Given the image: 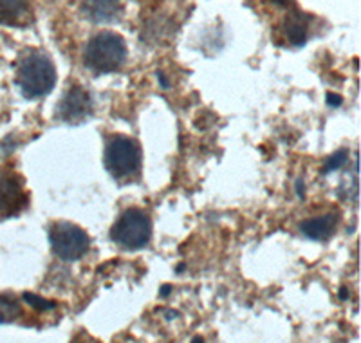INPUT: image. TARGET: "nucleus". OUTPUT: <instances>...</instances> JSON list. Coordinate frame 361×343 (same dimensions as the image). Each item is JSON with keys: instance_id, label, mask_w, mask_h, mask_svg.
<instances>
[{"instance_id": "nucleus-1", "label": "nucleus", "mask_w": 361, "mask_h": 343, "mask_svg": "<svg viewBox=\"0 0 361 343\" xmlns=\"http://www.w3.org/2000/svg\"><path fill=\"white\" fill-rule=\"evenodd\" d=\"M17 85L25 100L44 98L56 85V69L49 56L42 51L29 49L18 60Z\"/></svg>"}, {"instance_id": "nucleus-2", "label": "nucleus", "mask_w": 361, "mask_h": 343, "mask_svg": "<svg viewBox=\"0 0 361 343\" xmlns=\"http://www.w3.org/2000/svg\"><path fill=\"white\" fill-rule=\"evenodd\" d=\"M105 168L112 179L118 183H128L140 176L143 155L141 147L135 139L123 134H114L107 139L105 145Z\"/></svg>"}, {"instance_id": "nucleus-3", "label": "nucleus", "mask_w": 361, "mask_h": 343, "mask_svg": "<svg viewBox=\"0 0 361 343\" xmlns=\"http://www.w3.org/2000/svg\"><path fill=\"white\" fill-rule=\"evenodd\" d=\"M127 60V44L114 31H102L85 45L83 61L92 73L109 74L118 71Z\"/></svg>"}, {"instance_id": "nucleus-4", "label": "nucleus", "mask_w": 361, "mask_h": 343, "mask_svg": "<svg viewBox=\"0 0 361 343\" xmlns=\"http://www.w3.org/2000/svg\"><path fill=\"white\" fill-rule=\"evenodd\" d=\"M111 239L127 251L145 248L152 239V221L145 210L127 208L112 224Z\"/></svg>"}, {"instance_id": "nucleus-5", "label": "nucleus", "mask_w": 361, "mask_h": 343, "mask_svg": "<svg viewBox=\"0 0 361 343\" xmlns=\"http://www.w3.org/2000/svg\"><path fill=\"white\" fill-rule=\"evenodd\" d=\"M49 242L53 253L63 262L80 260L89 251L90 237L85 229L73 222L60 221L49 228Z\"/></svg>"}, {"instance_id": "nucleus-6", "label": "nucleus", "mask_w": 361, "mask_h": 343, "mask_svg": "<svg viewBox=\"0 0 361 343\" xmlns=\"http://www.w3.org/2000/svg\"><path fill=\"white\" fill-rule=\"evenodd\" d=\"M90 114H92V100L89 92L80 85L71 87L56 105V118L71 125L85 121Z\"/></svg>"}, {"instance_id": "nucleus-7", "label": "nucleus", "mask_w": 361, "mask_h": 343, "mask_svg": "<svg viewBox=\"0 0 361 343\" xmlns=\"http://www.w3.org/2000/svg\"><path fill=\"white\" fill-rule=\"evenodd\" d=\"M309 20H311V17H309L307 13L302 11H293L289 13L288 17L283 18L282 33L289 45L300 47V45H304L305 42H307Z\"/></svg>"}, {"instance_id": "nucleus-8", "label": "nucleus", "mask_w": 361, "mask_h": 343, "mask_svg": "<svg viewBox=\"0 0 361 343\" xmlns=\"http://www.w3.org/2000/svg\"><path fill=\"white\" fill-rule=\"evenodd\" d=\"M338 226V213H324L320 217H311L300 224V231L311 241L324 242L334 233Z\"/></svg>"}, {"instance_id": "nucleus-9", "label": "nucleus", "mask_w": 361, "mask_h": 343, "mask_svg": "<svg viewBox=\"0 0 361 343\" xmlns=\"http://www.w3.org/2000/svg\"><path fill=\"white\" fill-rule=\"evenodd\" d=\"M82 9L90 22L107 24V22L116 20L121 4H119V0H83Z\"/></svg>"}, {"instance_id": "nucleus-10", "label": "nucleus", "mask_w": 361, "mask_h": 343, "mask_svg": "<svg viewBox=\"0 0 361 343\" xmlns=\"http://www.w3.org/2000/svg\"><path fill=\"white\" fill-rule=\"evenodd\" d=\"M18 200H22L20 186L15 177L2 174L0 176V215H9L15 212Z\"/></svg>"}, {"instance_id": "nucleus-11", "label": "nucleus", "mask_w": 361, "mask_h": 343, "mask_svg": "<svg viewBox=\"0 0 361 343\" xmlns=\"http://www.w3.org/2000/svg\"><path fill=\"white\" fill-rule=\"evenodd\" d=\"M29 13V0H0V24L18 25Z\"/></svg>"}, {"instance_id": "nucleus-12", "label": "nucleus", "mask_w": 361, "mask_h": 343, "mask_svg": "<svg viewBox=\"0 0 361 343\" xmlns=\"http://www.w3.org/2000/svg\"><path fill=\"white\" fill-rule=\"evenodd\" d=\"M20 306L11 294H0V323H9L20 316Z\"/></svg>"}, {"instance_id": "nucleus-13", "label": "nucleus", "mask_w": 361, "mask_h": 343, "mask_svg": "<svg viewBox=\"0 0 361 343\" xmlns=\"http://www.w3.org/2000/svg\"><path fill=\"white\" fill-rule=\"evenodd\" d=\"M347 157H349V152L347 150H338L334 152L333 155H329L327 163H325V168H324V174H331V172H336L338 168H341L345 164V161H347Z\"/></svg>"}, {"instance_id": "nucleus-14", "label": "nucleus", "mask_w": 361, "mask_h": 343, "mask_svg": "<svg viewBox=\"0 0 361 343\" xmlns=\"http://www.w3.org/2000/svg\"><path fill=\"white\" fill-rule=\"evenodd\" d=\"M24 302L27 303L29 307H33V309L37 311H51L56 307V303L54 302H49V300H44L42 296H37V294L33 293H24Z\"/></svg>"}, {"instance_id": "nucleus-15", "label": "nucleus", "mask_w": 361, "mask_h": 343, "mask_svg": "<svg viewBox=\"0 0 361 343\" xmlns=\"http://www.w3.org/2000/svg\"><path fill=\"white\" fill-rule=\"evenodd\" d=\"M327 103L331 107H340L343 103V98L340 95H333V92H329L327 95Z\"/></svg>"}, {"instance_id": "nucleus-16", "label": "nucleus", "mask_w": 361, "mask_h": 343, "mask_svg": "<svg viewBox=\"0 0 361 343\" xmlns=\"http://www.w3.org/2000/svg\"><path fill=\"white\" fill-rule=\"evenodd\" d=\"M271 4L279 6V8H291L295 4V0H269Z\"/></svg>"}, {"instance_id": "nucleus-17", "label": "nucleus", "mask_w": 361, "mask_h": 343, "mask_svg": "<svg viewBox=\"0 0 361 343\" xmlns=\"http://www.w3.org/2000/svg\"><path fill=\"white\" fill-rule=\"evenodd\" d=\"M157 80L161 82V87H163V89H169L170 83H169V80H166V76H164L163 71H157Z\"/></svg>"}, {"instance_id": "nucleus-18", "label": "nucleus", "mask_w": 361, "mask_h": 343, "mask_svg": "<svg viewBox=\"0 0 361 343\" xmlns=\"http://www.w3.org/2000/svg\"><path fill=\"white\" fill-rule=\"evenodd\" d=\"M304 192H305L304 181L298 179V181H296V193H298V197H304Z\"/></svg>"}, {"instance_id": "nucleus-19", "label": "nucleus", "mask_w": 361, "mask_h": 343, "mask_svg": "<svg viewBox=\"0 0 361 343\" xmlns=\"http://www.w3.org/2000/svg\"><path fill=\"white\" fill-rule=\"evenodd\" d=\"M340 299L341 300L349 299V289H347V287H341V289H340Z\"/></svg>"}, {"instance_id": "nucleus-20", "label": "nucleus", "mask_w": 361, "mask_h": 343, "mask_svg": "<svg viewBox=\"0 0 361 343\" xmlns=\"http://www.w3.org/2000/svg\"><path fill=\"white\" fill-rule=\"evenodd\" d=\"M170 286H163L161 287V296H166V294H170Z\"/></svg>"}, {"instance_id": "nucleus-21", "label": "nucleus", "mask_w": 361, "mask_h": 343, "mask_svg": "<svg viewBox=\"0 0 361 343\" xmlns=\"http://www.w3.org/2000/svg\"><path fill=\"white\" fill-rule=\"evenodd\" d=\"M192 343H204V339H202L201 336H195V338L192 339Z\"/></svg>"}]
</instances>
